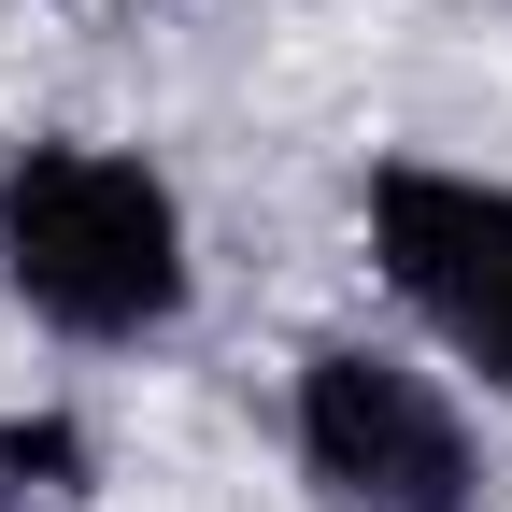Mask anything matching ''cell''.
I'll return each instance as SVG.
<instances>
[{
	"instance_id": "1",
	"label": "cell",
	"mask_w": 512,
	"mask_h": 512,
	"mask_svg": "<svg viewBox=\"0 0 512 512\" xmlns=\"http://www.w3.org/2000/svg\"><path fill=\"white\" fill-rule=\"evenodd\" d=\"M0 285L57 342H157L185 313V200L114 143L0 157Z\"/></svg>"
},
{
	"instance_id": "2",
	"label": "cell",
	"mask_w": 512,
	"mask_h": 512,
	"mask_svg": "<svg viewBox=\"0 0 512 512\" xmlns=\"http://www.w3.org/2000/svg\"><path fill=\"white\" fill-rule=\"evenodd\" d=\"M299 470L328 484V512H470L484 498L470 413L413 356H370V342H328L299 370Z\"/></svg>"
},
{
	"instance_id": "3",
	"label": "cell",
	"mask_w": 512,
	"mask_h": 512,
	"mask_svg": "<svg viewBox=\"0 0 512 512\" xmlns=\"http://www.w3.org/2000/svg\"><path fill=\"white\" fill-rule=\"evenodd\" d=\"M370 256L484 384H512V185L427 171V157L370 171Z\"/></svg>"
},
{
	"instance_id": "4",
	"label": "cell",
	"mask_w": 512,
	"mask_h": 512,
	"mask_svg": "<svg viewBox=\"0 0 512 512\" xmlns=\"http://www.w3.org/2000/svg\"><path fill=\"white\" fill-rule=\"evenodd\" d=\"M72 498H86L72 427H0V512H72Z\"/></svg>"
}]
</instances>
